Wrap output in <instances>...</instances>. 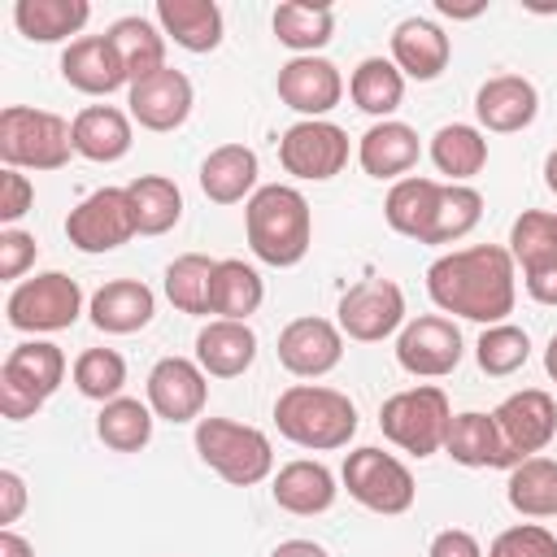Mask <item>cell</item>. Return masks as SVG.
<instances>
[{"mask_svg":"<svg viewBox=\"0 0 557 557\" xmlns=\"http://www.w3.org/2000/svg\"><path fill=\"white\" fill-rule=\"evenodd\" d=\"M505 496H509V505L522 518H548V513H557V461L553 457H527V461H518L509 470Z\"/></svg>","mask_w":557,"mask_h":557,"instance_id":"40","label":"cell"},{"mask_svg":"<svg viewBox=\"0 0 557 557\" xmlns=\"http://www.w3.org/2000/svg\"><path fill=\"white\" fill-rule=\"evenodd\" d=\"M0 557H35V548H30L26 535H17L13 527H4L0 531Z\"/></svg>","mask_w":557,"mask_h":557,"instance_id":"51","label":"cell"},{"mask_svg":"<svg viewBox=\"0 0 557 557\" xmlns=\"http://www.w3.org/2000/svg\"><path fill=\"white\" fill-rule=\"evenodd\" d=\"M244 231L257 261L274 270H292L305 261L313 244V213L309 200L292 183H265L244 205Z\"/></svg>","mask_w":557,"mask_h":557,"instance_id":"2","label":"cell"},{"mask_svg":"<svg viewBox=\"0 0 557 557\" xmlns=\"http://www.w3.org/2000/svg\"><path fill=\"white\" fill-rule=\"evenodd\" d=\"M26 509V483L17 470H0V522L13 527Z\"/></svg>","mask_w":557,"mask_h":557,"instance_id":"49","label":"cell"},{"mask_svg":"<svg viewBox=\"0 0 557 557\" xmlns=\"http://www.w3.org/2000/svg\"><path fill=\"white\" fill-rule=\"evenodd\" d=\"M74 157V135L70 122L30 109V104H9L0 113V161L4 170H61Z\"/></svg>","mask_w":557,"mask_h":557,"instance_id":"5","label":"cell"},{"mask_svg":"<svg viewBox=\"0 0 557 557\" xmlns=\"http://www.w3.org/2000/svg\"><path fill=\"white\" fill-rule=\"evenodd\" d=\"M426 292L444 313H457L466 322L496 326L513 313L518 300V265L509 248L500 244H474L457 248L431 261Z\"/></svg>","mask_w":557,"mask_h":557,"instance_id":"1","label":"cell"},{"mask_svg":"<svg viewBox=\"0 0 557 557\" xmlns=\"http://www.w3.org/2000/svg\"><path fill=\"white\" fill-rule=\"evenodd\" d=\"M479 218H483V196L470 183H440L431 222L418 244H457L479 226Z\"/></svg>","mask_w":557,"mask_h":557,"instance_id":"35","label":"cell"},{"mask_svg":"<svg viewBox=\"0 0 557 557\" xmlns=\"http://www.w3.org/2000/svg\"><path fill=\"white\" fill-rule=\"evenodd\" d=\"M196 361L213 379H239L257 361V335H252V326L248 322L213 318L196 335Z\"/></svg>","mask_w":557,"mask_h":557,"instance_id":"28","label":"cell"},{"mask_svg":"<svg viewBox=\"0 0 557 557\" xmlns=\"http://www.w3.org/2000/svg\"><path fill=\"white\" fill-rule=\"evenodd\" d=\"M435 196H440V183L435 178H418V174H405L392 183L387 200H383V218L396 235H409V239H422L426 222H431V209H435Z\"/></svg>","mask_w":557,"mask_h":557,"instance_id":"42","label":"cell"},{"mask_svg":"<svg viewBox=\"0 0 557 557\" xmlns=\"http://www.w3.org/2000/svg\"><path fill=\"white\" fill-rule=\"evenodd\" d=\"M261 300H265L261 274L239 257H222L213 274V313L226 322H248L261 309Z\"/></svg>","mask_w":557,"mask_h":557,"instance_id":"39","label":"cell"},{"mask_svg":"<svg viewBox=\"0 0 557 557\" xmlns=\"http://www.w3.org/2000/svg\"><path fill=\"white\" fill-rule=\"evenodd\" d=\"M274 426L283 440H292L309 453H331L357 435V405L335 387L292 383L274 400Z\"/></svg>","mask_w":557,"mask_h":557,"instance_id":"3","label":"cell"},{"mask_svg":"<svg viewBox=\"0 0 557 557\" xmlns=\"http://www.w3.org/2000/svg\"><path fill=\"white\" fill-rule=\"evenodd\" d=\"M544 187H548V191L557 196V148H553V152L544 157Z\"/></svg>","mask_w":557,"mask_h":557,"instance_id":"52","label":"cell"},{"mask_svg":"<svg viewBox=\"0 0 557 557\" xmlns=\"http://www.w3.org/2000/svg\"><path fill=\"white\" fill-rule=\"evenodd\" d=\"M148 409L165 422H200L209 400V374L191 357H161L148 370Z\"/></svg>","mask_w":557,"mask_h":557,"instance_id":"16","label":"cell"},{"mask_svg":"<svg viewBox=\"0 0 557 557\" xmlns=\"http://www.w3.org/2000/svg\"><path fill=\"white\" fill-rule=\"evenodd\" d=\"M61 78L83 96H113L117 87H131L126 65L109 35H83L61 52Z\"/></svg>","mask_w":557,"mask_h":557,"instance_id":"21","label":"cell"},{"mask_svg":"<svg viewBox=\"0 0 557 557\" xmlns=\"http://www.w3.org/2000/svg\"><path fill=\"white\" fill-rule=\"evenodd\" d=\"M157 26L187 52H213L222 44V9L213 0H157Z\"/></svg>","mask_w":557,"mask_h":557,"instance_id":"29","label":"cell"},{"mask_svg":"<svg viewBox=\"0 0 557 557\" xmlns=\"http://www.w3.org/2000/svg\"><path fill=\"white\" fill-rule=\"evenodd\" d=\"M126 104H131V117L144 131H178L191 117L196 91H191V78L183 70H170L165 65V70L131 83L126 87Z\"/></svg>","mask_w":557,"mask_h":557,"instance_id":"18","label":"cell"},{"mask_svg":"<svg viewBox=\"0 0 557 557\" xmlns=\"http://www.w3.org/2000/svg\"><path fill=\"white\" fill-rule=\"evenodd\" d=\"M61 383H65V352L52 339H26L9 348L0 366V413L9 422L35 418Z\"/></svg>","mask_w":557,"mask_h":557,"instance_id":"6","label":"cell"},{"mask_svg":"<svg viewBox=\"0 0 557 557\" xmlns=\"http://www.w3.org/2000/svg\"><path fill=\"white\" fill-rule=\"evenodd\" d=\"M270 496H274L278 509H287L296 518H313V513H326L335 505L339 487H335V474L322 461L296 457V461L278 466V474L270 483Z\"/></svg>","mask_w":557,"mask_h":557,"instance_id":"25","label":"cell"},{"mask_svg":"<svg viewBox=\"0 0 557 557\" xmlns=\"http://www.w3.org/2000/svg\"><path fill=\"white\" fill-rule=\"evenodd\" d=\"M339 479H344V487H348V496L357 505H366L370 513H383V518L405 513L413 505V496H418V483H413L409 466L400 457L383 453V448H370V444L352 448L344 457Z\"/></svg>","mask_w":557,"mask_h":557,"instance_id":"9","label":"cell"},{"mask_svg":"<svg viewBox=\"0 0 557 557\" xmlns=\"http://www.w3.org/2000/svg\"><path fill=\"white\" fill-rule=\"evenodd\" d=\"M152 422H157V413L148 409V400L117 396V400L100 405L96 435H100V444L113 448V453H139V448L152 440Z\"/></svg>","mask_w":557,"mask_h":557,"instance_id":"41","label":"cell"},{"mask_svg":"<svg viewBox=\"0 0 557 557\" xmlns=\"http://www.w3.org/2000/svg\"><path fill=\"white\" fill-rule=\"evenodd\" d=\"M444 453H448L457 466H466V470H513L496 418H492V413H479V409L453 413Z\"/></svg>","mask_w":557,"mask_h":557,"instance_id":"24","label":"cell"},{"mask_svg":"<svg viewBox=\"0 0 557 557\" xmlns=\"http://www.w3.org/2000/svg\"><path fill=\"white\" fill-rule=\"evenodd\" d=\"M544 370H548V379L557 383V335H553L548 348H544Z\"/></svg>","mask_w":557,"mask_h":557,"instance_id":"53","label":"cell"},{"mask_svg":"<svg viewBox=\"0 0 557 557\" xmlns=\"http://www.w3.org/2000/svg\"><path fill=\"white\" fill-rule=\"evenodd\" d=\"M126 196H131L139 235H165L183 218V191L165 174H139L135 183H126Z\"/></svg>","mask_w":557,"mask_h":557,"instance_id":"38","label":"cell"},{"mask_svg":"<svg viewBox=\"0 0 557 557\" xmlns=\"http://www.w3.org/2000/svg\"><path fill=\"white\" fill-rule=\"evenodd\" d=\"M422 157V144H418V131L409 122H374L361 139H357V161L370 178H400L418 165Z\"/></svg>","mask_w":557,"mask_h":557,"instance_id":"27","label":"cell"},{"mask_svg":"<svg viewBox=\"0 0 557 557\" xmlns=\"http://www.w3.org/2000/svg\"><path fill=\"white\" fill-rule=\"evenodd\" d=\"M344 96V74L326 57H292L278 70V100L300 117H326Z\"/></svg>","mask_w":557,"mask_h":557,"instance_id":"19","label":"cell"},{"mask_svg":"<svg viewBox=\"0 0 557 557\" xmlns=\"http://www.w3.org/2000/svg\"><path fill=\"white\" fill-rule=\"evenodd\" d=\"M87 17H91L87 0H17L13 4V26L30 44H61V39L78 35L87 26Z\"/></svg>","mask_w":557,"mask_h":557,"instance_id":"31","label":"cell"},{"mask_svg":"<svg viewBox=\"0 0 557 557\" xmlns=\"http://www.w3.org/2000/svg\"><path fill=\"white\" fill-rule=\"evenodd\" d=\"M335 35V13L326 4H309V0H287L274 9V39L283 48H292L296 57H313L318 48H326Z\"/></svg>","mask_w":557,"mask_h":557,"instance_id":"36","label":"cell"},{"mask_svg":"<svg viewBox=\"0 0 557 557\" xmlns=\"http://www.w3.org/2000/svg\"><path fill=\"white\" fill-rule=\"evenodd\" d=\"M200 191L213 205H239L257 191V152L244 144H222L200 161Z\"/></svg>","mask_w":557,"mask_h":557,"instance_id":"30","label":"cell"},{"mask_svg":"<svg viewBox=\"0 0 557 557\" xmlns=\"http://www.w3.org/2000/svg\"><path fill=\"white\" fill-rule=\"evenodd\" d=\"M474 357H479V370H483V374L505 379V374H513V370L527 366L531 339H527L522 326L496 322V326H483V335H479V344H474Z\"/></svg>","mask_w":557,"mask_h":557,"instance_id":"44","label":"cell"},{"mask_svg":"<svg viewBox=\"0 0 557 557\" xmlns=\"http://www.w3.org/2000/svg\"><path fill=\"white\" fill-rule=\"evenodd\" d=\"M344 357V331L331 318H292L278 331V361L296 379H322Z\"/></svg>","mask_w":557,"mask_h":557,"instance_id":"17","label":"cell"},{"mask_svg":"<svg viewBox=\"0 0 557 557\" xmlns=\"http://www.w3.org/2000/svg\"><path fill=\"white\" fill-rule=\"evenodd\" d=\"M448 57H453V44H448V35L431 17L396 22V30H392V65L405 78L431 83V78H440L448 70Z\"/></svg>","mask_w":557,"mask_h":557,"instance_id":"22","label":"cell"},{"mask_svg":"<svg viewBox=\"0 0 557 557\" xmlns=\"http://www.w3.org/2000/svg\"><path fill=\"white\" fill-rule=\"evenodd\" d=\"M348 131L326 122V117H300L296 126L283 131L278 139V165L292 178L305 183H326L348 165Z\"/></svg>","mask_w":557,"mask_h":557,"instance_id":"10","label":"cell"},{"mask_svg":"<svg viewBox=\"0 0 557 557\" xmlns=\"http://www.w3.org/2000/svg\"><path fill=\"white\" fill-rule=\"evenodd\" d=\"M35 252H39V244H35V235L30 231H17V226H4L0 231V278H17L22 283V274L35 265Z\"/></svg>","mask_w":557,"mask_h":557,"instance_id":"46","label":"cell"},{"mask_svg":"<svg viewBox=\"0 0 557 557\" xmlns=\"http://www.w3.org/2000/svg\"><path fill=\"white\" fill-rule=\"evenodd\" d=\"M270 557H331L322 544H313V540H283Z\"/></svg>","mask_w":557,"mask_h":557,"instance_id":"50","label":"cell"},{"mask_svg":"<svg viewBox=\"0 0 557 557\" xmlns=\"http://www.w3.org/2000/svg\"><path fill=\"white\" fill-rule=\"evenodd\" d=\"M348 96L361 113L387 122L405 100V74L392 65V57H366L348 78Z\"/></svg>","mask_w":557,"mask_h":557,"instance_id":"34","label":"cell"},{"mask_svg":"<svg viewBox=\"0 0 557 557\" xmlns=\"http://www.w3.org/2000/svg\"><path fill=\"white\" fill-rule=\"evenodd\" d=\"M335 326L357 344H379L405 326V292L392 278H361L339 296Z\"/></svg>","mask_w":557,"mask_h":557,"instance_id":"12","label":"cell"},{"mask_svg":"<svg viewBox=\"0 0 557 557\" xmlns=\"http://www.w3.org/2000/svg\"><path fill=\"white\" fill-rule=\"evenodd\" d=\"M104 35H109V44L117 48V57H122L131 83H139V78L165 70V35H161V26H152L148 17H139V13L117 17Z\"/></svg>","mask_w":557,"mask_h":557,"instance_id":"32","label":"cell"},{"mask_svg":"<svg viewBox=\"0 0 557 557\" xmlns=\"http://www.w3.org/2000/svg\"><path fill=\"white\" fill-rule=\"evenodd\" d=\"M30 205H35V187H30V178H26L22 170H4V174H0V222L13 226L17 218L30 213Z\"/></svg>","mask_w":557,"mask_h":557,"instance_id":"47","label":"cell"},{"mask_svg":"<svg viewBox=\"0 0 557 557\" xmlns=\"http://www.w3.org/2000/svg\"><path fill=\"white\" fill-rule=\"evenodd\" d=\"M78 313H83V287L61 270H44V274H30V278L13 283L9 300H4L9 326L26 331V335L65 331V326L78 322Z\"/></svg>","mask_w":557,"mask_h":557,"instance_id":"8","label":"cell"},{"mask_svg":"<svg viewBox=\"0 0 557 557\" xmlns=\"http://www.w3.org/2000/svg\"><path fill=\"white\" fill-rule=\"evenodd\" d=\"M509 257L522 265V283L531 300L557 305V213L527 209L509 226Z\"/></svg>","mask_w":557,"mask_h":557,"instance_id":"13","label":"cell"},{"mask_svg":"<svg viewBox=\"0 0 557 557\" xmlns=\"http://www.w3.org/2000/svg\"><path fill=\"white\" fill-rule=\"evenodd\" d=\"M448 422H453V409H448V396L435 383H418V387L392 392L383 400V409H379L383 435L409 457L440 453L444 440H448Z\"/></svg>","mask_w":557,"mask_h":557,"instance_id":"7","label":"cell"},{"mask_svg":"<svg viewBox=\"0 0 557 557\" xmlns=\"http://www.w3.org/2000/svg\"><path fill=\"white\" fill-rule=\"evenodd\" d=\"M431 161L448 183H470L487 165V139L470 122H448L431 135Z\"/></svg>","mask_w":557,"mask_h":557,"instance_id":"33","label":"cell"},{"mask_svg":"<svg viewBox=\"0 0 557 557\" xmlns=\"http://www.w3.org/2000/svg\"><path fill=\"white\" fill-rule=\"evenodd\" d=\"M426 557H483V548H479V540H474L470 531L448 527V531H440V535L431 540Z\"/></svg>","mask_w":557,"mask_h":557,"instance_id":"48","label":"cell"},{"mask_svg":"<svg viewBox=\"0 0 557 557\" xmlns=\"http://www.w3.org/2000/svg\"><path fill=\"white\" fill-rule=\"evenodd\" d=\"M461 352H466L461 331L444 313H422V318L405 322L400 335H396V361L413 379H444V374H453L461 366Z\"/></svg>","mask_w":557,"mask_h":557,"instance_id":"14","label":"cell"},{"mask_svg":"<svg viewBox=\"0 0 557 557\" xmlns=\"http://www.w3.org/2000/svg\"><path fill=\"white\" fill-rule=\"evenodd\" d=\"M487 557H557V535L540 522H518L492 540Z\"/></svg>","mask_w":557,"mask_h":557,"instance_id":"45","label":"cell"},{"mask_svg":"<svg viewBox=\"0 0 557 557\" xmlns=\"http://www.w3.org/2000/svg\"><path fill=\"white\" fill-rule=\"evenodd\" d=\"M492 418L500 426V440H505V453L513 466L527 457H540L557 435V405L544 387H522V392L505 396L492 409Z\"/></svg>","mask_w":557,"mask_h":557,"instance_id":"15","label":"cell"},{"mask_svg":"<svg viewBox=\"0 0 557 557\" xmlns=\"http://www.w3.org/2000/svg\"><path fill=\"white\" fill-rule=\"evenodd\" d=\"M196 453L231 487H252V483L270 479V470H274L270 435L248 426V422H231V418H200L196 422Z\"/></svg>","mask_w":557,"mask_h":557,"instance_id":"4","label":"cell"},{"mask_svg":"<svg viewBox=\"0 0 557 557\" xmlns=\"http://www.w3.org/2000/svg\"><path fill=\"white\" fill-rule=\"evenodd\" d=\"M213 274H218V261L205 257V252H183L165 265V296L178 313H191V318H205L213 313Z\"/></svg>","mask_w":557,"mask_h":557,"instance_id":"37","label":"cell"},{"mask_svg":"<svg viewBox=\"0 0 557 557\" xmlns=\"http://www.w3.org/2000/svg\"><path fill=\"white\" fill-rule=\"evenodd\" d=\"M70 374H74V387L87 400H100V405L117 400L122 387H126V361H122L117 348H83L74 357V370Z\"/></svg>","mask_w":557,"mask_h":557,"instance_id":"43","label":"cell"},{"mask_svg":"<svg viewBox=\"0 0 557 557\" xmlns=\"http://www.w3.org/2000/svg\"><path fill=\"white\" fill-rule=\"evenodd\" d=\"M135 235H139V226H135L126 187H100L87 200H78L65 218V239L78 252H113Z\"/></svg>","mask_w":557,"mask_h":557,"instance_id":"11","label":"cell"},{"mask_svg":"<svg viewBox=\"0 0 557 557\" xmlns=\"http://www.w3.org/2000/svg\"><path fill=\"white\" fill-rule=\"evenodd\" d=\"M540 113V91L522 74H496L474 91V117L492 135H513L527 131Z\"/></svg>","mask_w":557,"mask_h":557,"instance_id":"20","label":"cell"},{"mask_svg":"<svg viewBox=\"0 0 557 557\" xmlns=\"http://www.w3.org/2000/svg\"><path fill=\"white\" fill-rule=\"evenodd\" d=\"M70 135H74V152L96 161V165H113L131 152L135 135H131V113L113 109V104H87L74 113L70 122Z\"/></svg>","mask_w":557,"mask_h":557,"instance_id":"26","label":"cell"},{"mask_svg":"<svg viewBox=\"0 0 557 557\" xmlns=\"http://www.w3.org/2000/svg\"><path fill=\"white\" fill-rule=\"evenodd\" d=\"M87 313H91V326L104 331V335H135V331H144V326L152 322L157 296H152V287L139 283V278H109V283L91 296Z\"/></svg>","mask_w":557,"mask_h":557,"instance_id":"23","label":"cell"}]
</instances>
